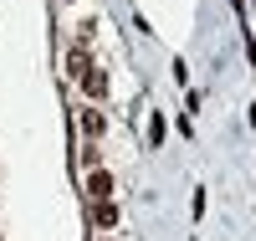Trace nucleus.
I'll return each mask as SVG.
<instances>
[{
    "mask_svg": "<svg viewBox=\"0 0 256 241\" xmlns=\"http://www.w3.org/2000/svg\"><path fill=\"white\" fill-rule=\"evenodd\" d=\"M88 195H92V200H108V195H113V174L108 169H92L88 174Z\"/></svg>",
    "mask_w": 256,
    "mask_h": 241,
    "instance_id": "nucleus-1",
    "label": "nucleus"
},
{
    "mask_svg": "<svg viewBox=\"0 0 256 241\" xmlns=\"http://www.w3.org/2000/svg\"><path fill=\"white\" fill-rule=\"evenodd\" d=\"M82 128H88V139H98L102 128H108V118H102L98 108H88V113H82Z\"/></svg>",
    "mask_w": 256,
    "mask_h": 241,
    "instance_id": "nucleus-3",
    "label": "nucleus"
},
{
    "mask_svg": "<svg viewBox=\"0 0 256 241\" xmlns=\"http://www.w3.org/2000/svg\"><path fill=\"white\" fill-rule=\"evenodd\" d=\"M82 87H88V98H102V93H108V77H102V72L92 67L88 77H82Z\"/></svg>",
    "mask_w": 256,
    "mask_h": 241,
    "instance_id": "nucleus-4",
    "label": "nucleus"
},
{
    "mask_svg": "<svg viewBox=\"0 0 256 241\" xmlns=\"http://www.w3.org/2000/svg\"><path fill=\"white\" fill-rule=\"evenodd\" d=\"M92 226H118V205L113 200H92Z\"/></svg>",
    "mask_w": 256,
    "mask_h": 241,
    "instance_id": "nucleus-2",
    "label": "nucleus"
}]
</instances>
